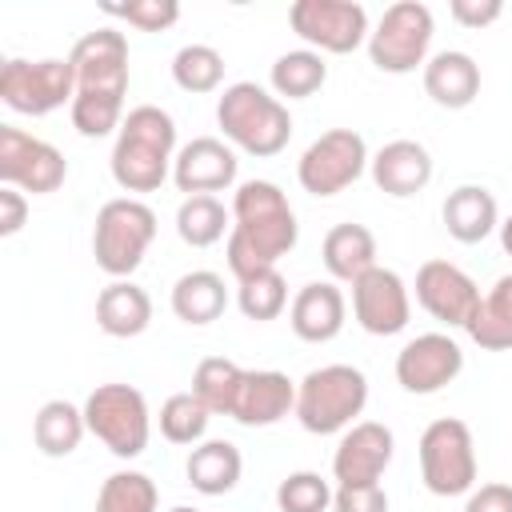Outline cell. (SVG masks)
<instances>
[{"mask_svg":"<svg viewBox=\"0 0 512 512\" xmlns=\"http://www.w3.org/2000/svg\"><path fill=\"white\" fill-rule=\"evenodd\" d=\"M300 240L296 212L280 184L272 180H244L232 192V232H228V272L236 280L276 268Z\"/></svg>","mask_w":512,"mask_h":512,"instance_id":"obj_1","label":"cell"},{"mask_svg":"<svg viewBox=\"0 0 512 512\" xmlns=\"http://www.w3.org/2000/svg\"><path fill=\"white\" fill-rule=\"evenodd\" d=\"M176 120L172 112H164L160 104H136L128 108L120 132H116V144H112V180L124 188V192H156L168 176H172V164H176Z\"/></svg>","mask_w":512,"mask_h":512,"instance_id":"obj_2","label":"cell"},{"mask_svg":"<svg viewBox=\"0 0 512 512\" xmlns=\"http://www.w3.org/2000/svg\"><path fill=\"white\" fill-rule=\"evenodd\" d=\"M216 124L232 148H240L256 160L280 156L292 140L288 104L252 80H236L216 96Z\"/></svg>","mask_w":512,"mask_h":512,"instance_id":"obj_3","label":"cell"},{"mask_svg":"<svg viewBox=\"0 0 512 512\" xmlns=\"http://www.w3.org/2000/svg\"><path fill=\"white\" fill-rule=\"evenodd\" d=\"M364 404H368V376L352 364H324L296 384L292 416L312 436H336L356 424Z\"/></svg>","mask_w":512,"mask_h":512,"instance_id":"obj_4","label":"cell"},{"mask_svg":"<svg viewBox=\"0 0 512 512\" xmlns=\"http://www.w3.org/2000/svg\"><path fill=\"white\" fill-rule=\"evenodd\" d=\"M152 240H156V212L140 196H116L100 204L92 224V256L100 272H108L112 280H128L144 264Z\"/></svg>","mask_w":512,"mask_h":512,"instance_id":"obj_5","label":"cell"},{"mask_svg":"<svg viewBox=\"0 0 512 512\" xmlns=\"http://www.w3.org/2000/svg\"><path fill=\"white\" fill-rule=\"evenodd\" d=\"M88 432L120 460H136L152 436V412L140 388L132 384H96L84 400Z\"/></svg>","mask_w":512,"mask_h":512,"instance_id":"obj_6","label":"cell"},{"mask_svg":"<svg viewBox=\"0 0 512 512\" xmlns=\"http://www.w3.org/2000/svg\"><path fill=\"white\" fill-rule=\"evenodd\" d=\"M436 36L432 8L420 0L388 4L368 36V60L388 76H408L428 64V48Z\"/></svg>","mask_w":512,"mask_h":512,"instance_id":"obj_7","label":"cell"},{"mask_svg":"<svg viewBox=\"0 0 512 512\" xmlns=\"http://www.w3.org/2000/svg\"><path fill=\"white\" fill-rule=\"evenodd\" d=\"M420 480L432 496H468L476 488L472 428L456 416H440L420 432Z\"/></svg>","mask_w":512,"mask_h":512,"instance_id":"obj_8","label":"cell"},{"mask_svg":"<svg viewBox=\"0 0 512 512\" xmlns=\"http://www.w3.org/2000/svg\"><path fill=\"white\" fill-rule=\"evenodd\" d=\"M76 96V72L72 60L48 56V60H20L8 56L0 64V100L20 116H48L56 108H72Z\"/></svg>","mask_w":512,"mask_h":512,"instance_id":"obj_9","label":"cell"},{"mask_svg":"<svg viewBox=\"0 0 512 512\" xmlns=\"http://www.w3.org/2000/svg\"><path fill=\"white\" fill-rule=\"evenodd\" d=\"M368 144L352 128L320 132L296 160V180L308 196H340L368 172Z\"/></svg>","mask_w":512,"mask_h":512,"instance_id":"obj_10","label":"cell"},{"mask_svg":"<svg viewBox=\"0 0 512 512\" xmlns=\"http://www.w3.org/2000/svg\"><path fill=\"white\" fill-rule=\"evenodd\" d=\"M288 24L320 56H348L372 36L368 12L356 0H296L288 8Z\"/></svg>","mask_w":512,"mask_h":512,"instance_id":"obj_11","label":"cell"},{"mask_svg":"<svg viewBox=\"0 0 512 512\" xmlns=\"http://www.w3.org/2000/svg\"><path fill=\"white\" fill-rule=\"evenodd\" d=\"M0 180L8 188L48 196L68 180V160L56 144L16 128V124H0Z\"/></svg>","mask_w":512,"mask_h":512,"instance_id":"obj_12","label":"cell"},{"mask_svg":"<svg viewBox=\"0 0 512 512\" xmlns=\"http://www.w3.org/2000/svg\"><path fill=\"white\" fill-rule=\"evenodd\" d=\"M464 372V348L448 332H420L396 352V384L412 396H432Z\"/></svg>","mask_w":512,"mask_h":512,"instance_id":"obj_13","label":"cell"},{"mask_svg":"<svg viewBox=\"0 0 512 512\" xmlns=\"http://www.w3.org/2000/svg\"><path fill=\"white\" fill-rule=\"evenodd\" d=\"M352 316L368 336H396L412 320V292L400 272L376 264L352 284Z\"/></svg>","mask_w":512,"mask_h":512,"instance_id":"obj_14","label":"cell"},{"mask_svg":"<svg viewBox=\"0 0 512 512\" xmlns=\"http://www.w3.org/2000/svg\"><path fill=\"white\" fill-rule=\"evenodd\" d=\"M76 72V92L92 96H128V40L116 28H96L76 40L68 52Z\"/></svg>","mask_w":512,"mask_h":512,"instance_id":"obj_15","label":"cell"},{"mask_svg":"<svg viewBox=\"0 0 512 512\" xmlns=\"http://www.w3.org/2000/svg\"><path fill=\"white\" fill-rule=\"evenodd\" d=\"M416 304L444 328H464L480 304L476 280L452 260H424L416 268Z\"/></svg>","mask_w":512,"mask_h":512,"instance_id":"obj_16","label":"cell"},{"mask_svg":"<svg viewBox=\"0 0 512 512\" xmlns=\"http://www.w3.org/2000/svg\"><path fill=\"white\" fill-rule=\"evenodd\" d=\"M392 452H396V436L388 424L356 420L332 452V480L336 484H380L384 468L392 464Z\"/></svg>","mask_w":512,"mask_h":512,"instance_id":"obj_17","label":"cell"},{"mask_svg":"<svg viewBox=\"0 0 512 512\" xmlns=\"http://www.w3.org/2000/svg\"><path fill=\"white\" fill-rule=\"evenodd\" d=\"M236 168H240V160H236V148L228 140L196 136L176 152L172 184L184 196H216V192H228L236 184Z\"/></svg>","mask_w":512,"mask_h":512,"instance_id":"obj_18","label":"cell"},{"mask_svg":"<svg viewBox=\"0 0 512 512\" xmlns=\"http://www.w3.org/2000/svg\"><path fill=\"white\" fill-rule=\"evenodd\" d=\"M348 300L336 288V280H312L304 284L288 304V324L304 344H328L344 332Z\"/></svg>","mask_w":512,"mask_h":512,"instance_id":"obj_19","label":"cell"},{"mask_svg":"<svg viewBox=\"0 0 512 512\" xmlns=\"http://www.w3.org/2000/svg\"><path fill=\"white\" fill-rule=\"evenodd\" d=\"M296 408V380H288L276 368L244 372V384L232 404V420L244 428H272Z\"/></svg>","mask_w":512,"mask_h":512,"instance_id":"obj_20","label":"cell"},{"mask_svg":"<svg viewBox=\"0 0 512 512\" xmlns=\"http://www.w3.org/2000/svg\"><path fill=\"white\" fill-rule=\"evenodd\" d=\"M368 172H372V184L384 192V196H416L428 188L432 180V152L420 144V140H388L372 160H368Z\"/></svg>","mask_w":512,"mask_h":512,"instance_id":"obj_21","label":"cell"},{"mask_svg":"<svg viewBox=\"0 0 512 512\" xmlns=\"http://www.w3.org/2000/svg\"><path fill=\"white\" fill-rule=\"evenodd\" d=\"M420 72H424L428 100L448 112H460L480 96V64L460 48H444V52L428 56V64Z\"/></svg>","mask_w":512,"mask_h":512,"instance_id":"obj_22","label":"cell"},{"mask_svg":"<svg viewBox=\"0 0 512 512\" xmlns=\"http://www.w3.org/2000/svg\"><path fill=\"white\" fill-rule=\"evenodd\" d=\"M440 220H444L448 236L460 240V244H480L492 232H500V208H496V196L484 184H460V188H452L444 196Z\"/></svg>","mask_w":512,"mask_h":512,"instance_id":"obj_23","label":"cell"},{"mask_svg":"<svg viewBox=\"0 0 512 512\" xmlns=\"http://www.w3.org/2000/svg\"><path fill=\"white\" fill-rule=\"evenodd\" d=\"M96 324L104 336L132 340L152 324V296L132 280H112L96 296Z\"/></svg>","mask_w":512,"mask_h":512,"instance_id":"obj_24","label":"cell"},{"mask_svg":"<svg viewBox=\"0 0 512 512\" xmlns=\"http://www.w3.org/2000/svg\"><path fill=\"white\" fill-rule=\"evenodd\" d=\"M240 472L244 456L232 440H200L184 464V476L200 496H228L240 484Z\"/></svg>","mask_w":512,"mask_h":512,"instance_id":"obj_25","label":"cell"},{"mask_svg":"<svg viewBox=\"0 0 512 512\" xmlns=\"http://www.w3.org/2000/svg\"><path fill=\"white\" fill-rule=\"evenodd\" d=\"M320 260L328 268L332 280L340 284H356L368 268H376V236L364 224H336L328 228L324 244H320Z\"/></svg>","mask_w":512,"mask_h":512,"instance_id":"obj_26","label":"cell"},{"mask_svg":"<svg viewBox=\"0 0 512 512\" xmlns=\"http://www.w3.org/2000/svg\"><path fill=\"white\" fill-rule=\"evenodd\" d=\"M224 308H228V288H224V276L212 272V268L184 272L172 284V312H176V320H184L192 328H204V324L220 320Z\"/></svg>","mask_w":512,"mask_h":512,"instance_id":"obj_27","label":"cell"},{"mask_svg":"<svg viewBox=\"0 0 512 512\" xmlns=\"http://www.w3.org/2000/svg\"><path fill=\"white\" fill-rule=\"evenodd\" d=\"M468 340L484 352H508L512 348V272L500 276L476 304L472 320L464 324Z\"/></svg>","mask_w":512,"mask_h":512,"instance_id":"obj_28","label":"cell"},{"mask_svg":"<svg viewBox=\"0 0 512 512\" xmlns=\"http://www.w3.org/2000/svg\"><path fill=\"white\" fill-rule=\"evenodd\" d=\"M88 432V420H84V408H76L72 400H48L40 404L36 420H32V440L44 456L60 460V456H72L80 448Z\"/></svg>","mask_w":512,"mask_h":512,"instance_id":"obj_29","label":"cell"},{"mask_svg":"<svg viewBox=\"0 0 512 512\" xmlns=\"http://www.w3.org/2000/svg\"><path fill=\"white\" fill-rule=\"evenodd\" d=\"M232 232V208L220 196H184L176 208V236L188 248H212Z\"/></svg>","mask_w":512,"mask_h":512,"instance_id":"obj_30","label":"cell"},{"mask_svg":"<svg viewBox=\"0 0 512 512\" xmlns=\"http://www.w3.org/2000/svg\"><path fill=\"white\" fill-rule=\"evenodd\" d=\"M324 80H328V64L312 48H292V52L276 56V64L268 72L272 92L284 96V100H308L324 88Z\"/></svg>","mask_w":512,"mask_h":512,"instance_id":"obj_31","label":"cell"},{"mask_svg":"<svg viewBox=\"0 0 512 512\" xmlns=\"http://www.w3.org/2000/svg\"><path fill=\"white\" fill-rule=\"evenodd\" d=\"M240 384H244V368L236 360H224V356H204L192 372V392L208 404L212 416H232Z\"/></svg>","mask_w":512,"mask_h":512,"instance_id":"obj_32","label":"cell"},{"mask_svg":"<svg viewBox=\"0 0 512 512\" xmlns=\"http://www.w3.org/2000/svg\"><path fill=\"white\" fill-rule=\"evenodd\" d=\"M208 420H212V412L196 392H172L160 404V436L168 444L196 448L208 436Z\"/></svg>","mask_w":512,"mask_h":512,"instance_id":"obj_33","label":"cell"},{"mask_svg":"<svg viewBox=\"0 0 512 512\" xmlns=\"http://www.w3.org/2000/svg\"><path fill=\"white\" fill-rule=\"evenodd\" d=\"M156 504H160L156 480L136 468L112 472L96 492V512H156Z\"/></svg>","mask_w":512,"mask_h":512,"instance_id":"obj_34","label":"cell"},{"mask_svg":"<svg viewBox=\"0 0 512 512\" xmlns=\"http://www.w3.org/2000/svg\"><path fill=\"white\" fill-rule=\"evenodd\" d=\"M172 80H176L180 92L208 96L224 84V56L212 44H184L172 56Z\"/></svg>","mask_w":512,"mask_h":512,"instance_id":"obj_35","label":"cell"},{"mask_svg":"<svg viewBox=\"0 0 512 512\" xmlns=\"http://www.w3.org/2000/svg\"><path fill=\"white\" fill-rule=\"evenodd\" d=\"M236 308L256 324L276 320L288 308V284H284L280 268H260V272L236 280Z\"/></svg>","mask_w":512,"mask_h":512,"instance_id":"obj_36","label":"cell"},{"mask_svg":"<svg viewBox=\"0 0 512 512\" xmlns=\"http://www.w3.org/2000/svg\"><path fill=\"white\" fill-rule=\"evenodd\" d=\"M336 488L320 476V472H288L276 484V508L280 512H328L332 508Z\"/></svg>","mask_w":512,"mask_h":512,"instance_id":"obj_37","label":"cell"},{"mask_svg":"<svg viewBox=\"0 0 512 512\" xmlns=\"http://www.w3.org/2000/svg\"><path fill=\"white\" fill-rule=\"evenodd\" d=\"M104 16L128 20L140 32H168L180 20L176 0H128V4H104Z\"/></svg>","mask_w":512,"mask_h":512,"instance_id":"obj_38","label":"cell"},{"mask_svg":"<svg viewBox=\"0 0 512 512\" xmlns=\"http://www.w3.org/2000/svg\"><path fill=\"white\" fill-rule=\"evenodd\" d=\"M332 512H388L384 484H336Z\"/></svg>","mask_w":512,"mask_h":512,"instance_id":"obj_39","label":"cell"},{"mask_svg":"<svg viewBox=\"0 0 512 512\" xmlns=\"http://www.w3.org/2000/svg\"><path fill=\"white\" fill-rule=\"evenodd\" d=\"M448 12H452V20L460 28H476L480 32V28H488V24H496L504 16V4L500 0H452Z\"/></svg>","mask_w":512,"mask_h":512,"instance_id":"obj_40","label":"cell"},{"mask_svg":"<svg viewBox=\"0 0 512 512\" xmlns=\"http://www.w3.org/2000/svg\"><path fill=\"white\" fill-rule=\"evenodd\" d=\"M464 512H512V484H480L468 492Z\"/></svg>","mask_w":512,"mask_h":512,"instance_id":"obj_41","label":"cell"},{"mask_svg":"<svg viewBox=\"0 0 512 512\" xmlns=\"http://www.w3.org/2000/svg\"><path fill=\"white\" fill-rule=\"evenodd\" d=\"M28 220V196L20 188H0V236H16Z\"/></svg>","mask_w":512,"mask_h":512,"instance_id":"obj_42","label":"cell"},{"mask_svg":"<svg viewBox=\"0 0 512 512\" xmlns=\"http://www.w3.org/2000/svg\"><path fill=\"white\" fill-rule=\"evenodd\" d=\"M500 248L512 256V216H508V220H500Z\"/></svg>","mask_w":512,"mask_h":512,"instance_id":"obj_43","label":"cell"},{"mask_svg":"<svg viewBox=\"0 0 512 512\" xmlns=\"http://www.w3.org/2000/svg\"><path fill=\"white\" fill-rule=\"evenodd\" d=\"M168 512H200V508H184V504H176V508H168Z\"/></svg>","mask_w":512,"mask_h":512,"instance_id":"obj_44","label":"cell"}]
</instances>
